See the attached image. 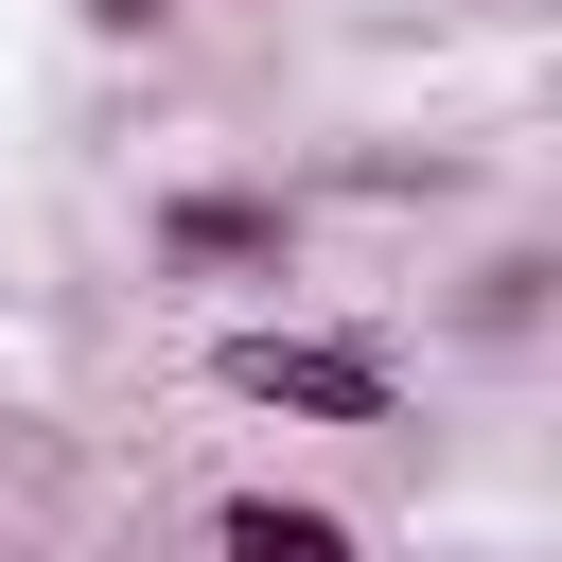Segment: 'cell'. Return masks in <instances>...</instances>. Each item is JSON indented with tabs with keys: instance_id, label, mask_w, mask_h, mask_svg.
Instances as JSON below:
<instances>
[{
	"instance_id": "obj_3",
	"label": "cell",
	"mask_w": 562,
	"mask_h": 562,
	"mask_svg": "<svg viewBox=\"0 0 562 562\" xmlns=\"http://www.w3.org/2000/svg\"><path fill=\"white\" fill-rule=\"evenodd\" d=\"M211 562H369V527L316 492H211Z\"/></svg>"
},
{
	"instance_id": "obj_2",
	"label": "cell",
	"mask_w": 562,
	"mask_h": 562,
	"mask_svg": "<svg viewBox=\"0 0 562 562\" xmlns=\"http://www.w3.org/2000/svg\"><path fill=\"white\" fill-rule=\"evenodd\" d=\"M140 246H158L176 281H299V193H263V176H176V193L140 211Z\"/></svg>"
},
{
	"instance_id": "obj_4",
	"label": "cell",
	"mask_w": 562,
	"mask_h": 562,
	"mask_svg": "<svg viewBox=\"0 0 562 562\" xmlns=\"http://www.w3.org/2000/svg\"><path fill=\"white\" fill-rule=\"evenodd\" d=\"M193 0H70V35H105V53H140V35H176Z\"/></svg>"
},
{
	"instance_id": "obj_1",
	"label": "cell",
	"mask_w": 562,
	"mask_h": 562,
	"mask_svg": "<svg viewBox=\"0 0 562 562\" xmlns=\"http://www.w3.org/2000/svg\"><path fill=\"white\" fill-rule=\"evenodd\" d=\"M211 386H228V404H263V422H334V439L404 422V369H386L369 334H299V316H246V334H211Z\"/></svg>"
}]
</instances>
